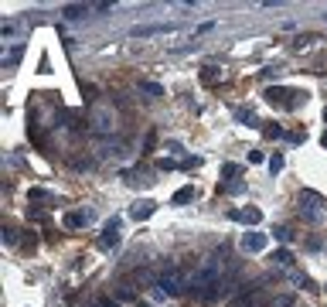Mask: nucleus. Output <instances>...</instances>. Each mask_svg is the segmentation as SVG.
Here are the masks:
<instances>
[{"label":"nucleus","mask_w":327,"mask_h":307,"mask_svg":"<svg viewBox=\"0 0 327 307\" xmlns=\"http://www.w3.org/2000/svg\"><path fill=\"white\" fill-rule=\"evenodd\" d=\"M191 287H194V294H198L201 300H215V297H218V290L225 287L222 270H218V256H205V263L194 270Z\"/></svg>","instance_id":"nucleus-1"},{"label":"nucleus","mask_w":327,"mask_h":307,"mask_svg":"<svg viewBox=\"0 0 327 307\" xmlns=\"http://www.w3.org/2000/svg\"><path fill=\"white\" fill-rule=\"evenodd\" d=\"M188 284H191L188 273H184V266H177V263H164V266L157 270V280H154V287L160 290L164 297H177Z\"/></svg>","instance_id":"nucleus-2"},{"label":"nucleus","mask_w":327,"mask_h":307,"mask_svg":"<svg viewBox=\"0 0 327 307\" xmlns=\"http://www.w3.org/2000/svg\"><path fill=\"white\" fill-rule=\"evenodd\" d=\"M304 92L300 89H287V86H270L266 89V102H273V106H280L283 113H297L300 106H304Z\"/></svg>","instance_id":"nucleus-3"},{"label":"nucleus","mask_w":327,"mask_h":307,"mask_svg":"<svg viewBox=\"0 0 327 307\" xmlns=\"http://www.w3.org/2000/svg\"><path fill=\"white\" fill-rule=\"evenodd\" d=\"M174 31H181L177 20H171V24H136V28H130V38H154V34H174Z\"/></svg>","instance_id":"nucleus-4"},{"label":"nucleus","mask_w":327,"mask_h":307,"mask_svg":"<svg viewBox=\"0 0 327 307\" xmlns=\"http://www.w3.org/2000/svg\"><path fill=\"white\" fill-rule=\"evenodd\" d=\"M119 229H123V222L119 218H106V226H102V236H99V250H116L119 246Z\"/></svg>","instance_id":"nucleus-5"},{"label":"nucleus","mask_w":327,"mask_h":307,"mask_svg":"<svg viewBox=\"0 0 327 307\" xmlns=\"http://www.w3.org/2000/svg\"><path fill=\"white\" fill-rule=\"evenodd\" d=\"M92 130H96L99 136L113 134V130H116V123H113V110H106V106H96V110H92Z\"/></svg>","instance_id":"nucleus-6"},{"label":"nucleus","mask_w":327,"mask_h":307,"mask_svg":"<svg viewBox=\"0 0 327 307\" xmlns=\"http://www.w3.org/2000/svg\"><path fill=\"white\" fill-rule=\"evenodd\" d=\"M92 218H96V212H89V208H82V212H65V215H61V226L75 232V229H85Z\"/></svg>","instance_id":"nucleus-7"},{"label":"nucleus","mask_w":327,"mask_h":307,"mask_svg":"<svg viewBox=\"0 0 327 307\" xmlns=\"http://www.w3.org/2000/svg\"><path fill=\"white\" fill-rule=\"evenodd\" d=\"M96 10V4H65L61 7V18L65 20H82V18H89Z\"/></svg>","instance_id":"nucleus-8"},{"label":"nucleus","mask_w":327,"mask_h":307,"mask_svg":"<svg viewBox=\"0 0 327 307\" xmlns=\"http://www.w3.org/2000/svg\"><path fill=\"white\" fill-rule=\"evenodd\" d=\"M239 246H242V252H263V250H266V236L249 229L246 236H242V242H239Z\"/></svg>","instance_id":"nucleus-9"},{"label":"nucleus","mask_w":327,"mask_h":307,"mask_svg":"<svg viewBox=\"0 0 327 307\" xmlns=\"http://www.w3.org/2000/svg\"><path fill=\"white\" fill-rule=\"evenodd\" d=\"M154 212H157V202H154V198H140V202H136L133 208H130V218L143 222V218H150Z\"/></svg>","instance_id":"nucleus-10"},{"label":"nucleus","mask_w":327,"mask_h":307,"mask_svg":"<svg viewBox=\"0 0 327 307\" xmlns=\"http://www.w3.org/2000/svg\"><path fill=\"white\" fill-rule=\"evenodd\" d=\"M232 218L252 229V226H259V222H263V212L256 208V205H249V208H242V212H232Z\"/></svg>","instance_id":"nucleus-11"},{"label":"nucleus","mask_w":327,"mask_h":307,"mask_svg":"<svg viewBox=\"0 0 327 307\" xmlns=\"http://www.w3.org/2000/svg\"><path fill=\"white\" fill-rule=\"evenodd\" d=\"M235 120L242 123V126H259V116L252 106H235Z\"/></svg>","instance_id":"nucleus-12"},{"label":"nucleus","mask_w":327,"mask_h":307,"mask_svg":"<svg viewBox=\"0 0 327 307\" xmlns=\"http://www.w3.org/2000/svg\"><path fill=\"white\" fill-rule=\"evenodd\" d=\"M222 76H225V72H222L218 65H205V68H201V82H205V86H218Z\"/></svg>","instance_id":"nucleus-13"},{"label":"nucleus","mask_w":327,"mask_h":307,"mask_svg":"<svg viewBox=\"0 0 327 307\" xmlns=\"http://www.w3.org/2000/svg\"><path fill=\"white\" fill-rule=\"evenodd\" d=\"M194 184H184V188H177L174 192V205H188V202H194Z\"/></svg>","instance_id":"nucleus-14"},{"label":"nucleus","mask_w":327,"mask_h":307,"mask_svg":"<svg viewBox=\"0 0 327 307\" xmlns=\"http://www.w3.org/2000/svg\"><path fill=\"white\" fill-rule=\"evenodd\" d=\"M273 263L283 266V270H290V266H293V252H290V250H276V252H273Z\"/></svg>","instance_id":"nucleus-15"},{"label":"nucleus","mask_w":327,"mask_h":307,"mask_svg":"<svg viewBox=\"0 0 327 307\" xmlns=\"http://www.w3.org/2000/svg\"><path fill=\"white\" fill-rule=\"evenodd\" d=\"M300 202L310 205V208H321V205H324V198H321L317 192H300Z\"/></svg>","instance_id":"nucleus-16"},{"label":"nucleus","mask_w":327,"mask_h":307,"mask_svg":"<svg viewBox=\"0 0 327 307\" xmlns=\"http://www.w3.org/2000/svg\"><path fill=\"white\" fill-rule=\"evenodd\" d=\"M218 192H222V194H242V192H246V181H229V184L222 181V188H218Z\"/></svg>","instance_id":"nucleus-17"},{"label":"nucleus","mask_w":327,"mask_h":307,"mask_svg":"<svg viewBox=\"0 0 327 307\" xmlns=\"http://www.w3.org/2000/svg\"><path fill=\"white\" fill-rule=\"evenodd\" d=\"M27 198H31V205H34V202H55V194L44 192V188H31V192H27Z\"/></svg>","instance_id":"nucleus-18"},{"label":"nucleus","mask_w":327,"mask_h":307,"mask_svg":"<svg viewBox=\"0 0 327 307\" xmlns=\"http://www.w3.org/2000/svg\"><path fill=\"white\" fill-rule=\"evenodd\" d=\"M263 136H266V140H283L287 130H283V126H276V123H270V126H263Z\"/></svg>","instance_id":"nucleus-19"},{"label":"nucleus","mask_w":327,"mask_h":307,"mask_svg":"<svg viewBox=\"0 0 327 307\" xmlns=\"http://www.w3.org/2000/svg\"><path fill=\"white\" fill-rule=\"evenodd\" d=\"M283 168H287V157H283V154H273V157H270V171L280 174Z\"/></svg>","instance_id":"nucleus-20"},{"label":"nucleus","mask_w":327,"mask_h":307,"mask_svg":"<svg viewBox=\"0 0 327 307\" xmlns=\"http://www.w3.org/2000/svg\"><path fill=\"white\" fill-rule=\"evenodd\" d=\"M310 44H314V34H300L290 48H293V52H304V48H310Z\"/></svg>","instance_id":"nucleus-21"},{"label":"nucleus","mask_w":327,"mask_h":307,"mask_svg":"<svg viewBox=\"0 0 327 307\" xmlns=\"http://www.w3.org/2000/svg\"><path fill=\"white\" fill-rule=\"evenodd\" d=\"M239 174H242V168H239V164H222V178H232V181H235V178H239Z\"/></svg>","instance_id":"nucleus-22"},{"label":"nucleus","mask_w":327,"mask_h":307,"mask_svg":"<svg viewBox=\"0 0 327 307\" xmlns=\"http://www.w3.org/2000/svg\"><path fill=\"white\" fill-rule=\"evenodd\" d=\"M273 239H276V242H290V239H293V232L283 229V226H276V229H273Z\"/></svg>","instance_id":"nucleus-23"},{"label":"nucleus","mask_w":327,"mask_h":307,"mask_svg":"<svg viewBox=\"0 0 327 307\" xmlns=\"http://www.w3.org/2000/svg\"><path fill=\"white\" fill-rule=\"evenodd\" d=\"M140 89L150 92V96H164V86H157V82H140Z\"/></svg>","instance_id":"nucleus-24"},{"label":"nucleus","mask_w":327,"mask_h":307,"mask_svg":"<svg viewBox=\"0 0 327 307\" xmlns=\"http://www.w3.org/2000/svg\"><path fill=\"white\" fill-rule=\"evenodd\" d=\"M0 34H3V41H7V38H14V34H17V24H14V20H3Z\"/></svg>","instance_id":"nucleus-25"},{"label":"nucleus","mask_w":327,"mask_h":307,"mask_svg":"<svg viewBox=\"0 0 327 307\" xmlns=\"http://www.w3.org/2000/svg\"><path fill=\"white\" fill-rule=\"evenodd\" d=\"M157 168H160V171H174V168H181V164H177L174 157H160V160H157Z\"/></svg>","instance_id":"nucleus-26"},{"label":"nucleus","mask_w":327,"mask_h":307,"mask_svg":"<svg viewBox=\"0 0 327 307\" xmlns=\"http://www.w3.org/2000/svg\"><path fill=\"white\" fill-rule=\"evenodd\" d=\"M20 55H24V44H14V48H10V58H3V62L17 65V62H20Z\"/></svg>","instance_id":"nucleus-27"},{"label":"nucleus","mask_w":327,"mask_h":307,"mask_svg":"<svg viewBox=\"0 0 327 307\" xmlns=\"http://www.w3.org/2000/svg\"><path fill=\"white\" fill-rule=\"evenodd\" d=\"M14 242H17V229H7L3 226V246H14Z\"/></svg>","instance_id":"nucleus-28"},{"label":"nucleus","mask_w":327,"mask_h":307,"mask_svg":"<svg viewBox=\"0 0 327 307\" xmlns=\"http://www.w3.org/2000/svg\"><path fill=\"white\" fill-rule=\"evenodd\" d=\"M181 168H184V171H191V168H198V157H184V160H181Z\"/></svg>","instance_id":"nucleus-29"},{"label":"nucleus","mask_w":327,"mask_h":307,"mask_svg":"<svg viewBox=\"0 0 327 307\" xmlns=\"http://www.w3.org/2000/svg\"><path fill=\"white\" fill-rule=\"evenodd\" d=\"M249 164H263V150H249Z\"/></svg>","instance_id":"nucleus-30"},{"label":"nucleus","mask_w":327,"mask_h":307,"mask_svg":"<svg viewBox=\"0 0 327 307\" xmlns=\"http://www.w3.org/2000/svg\"><path fill=\"white\" fill-rule=\"evenodd\" d=\"M99 307H119V300H113V297H102V300H99Z\"/></svg>","instance_id":"nucleus-31"},{"label":"nucleus","mask_w":327,"mask_h":307,"mask_svg":"<svg viewBox=\"0 0 327 307\" xmlns=\"http://www.w3.org/2000/svg\"><path fill=\"white\" fill-rule=\"evenodd\" d=\"M321 144H324V150H327V134H324V136H321Z\"/></svg>","instance_id":"nucleus-32"},{"label":"nucleus","mask_w":327,"mask_h":307,"mask_svg":"<svg viewBox=\"0 0 327 307\" xmlns=\"http://www.w3.org/2000/svg\"><path fill=\"white\" fill-rule=\"evenodd\" d=\"M324 123H327V106H324Z\"/></svg>","instance_id":"nucleus-33"}]
</instances>
